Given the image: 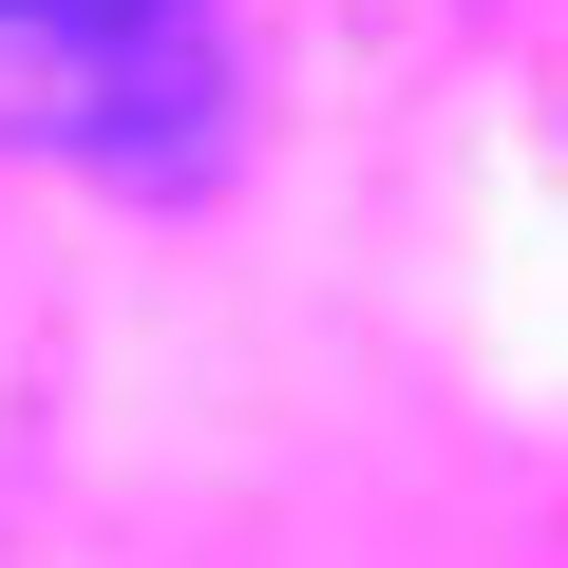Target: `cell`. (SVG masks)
Returning <instances> with one entry per match:
<instances>
[{"instance_id":"obj_1","label":"cell","mask_w":568,"mask_h":568,"mask_svg":"<svg viewBox=\"0 0 568 568\" xmlns=\"http://www.w3.org/2000/svg\"><path fill=\"white\" fill-rule=\"evenodd\" d=\"M227 39L209 0H0V133L77 152V171H209Z\"/></svg>"}]
</instances>
